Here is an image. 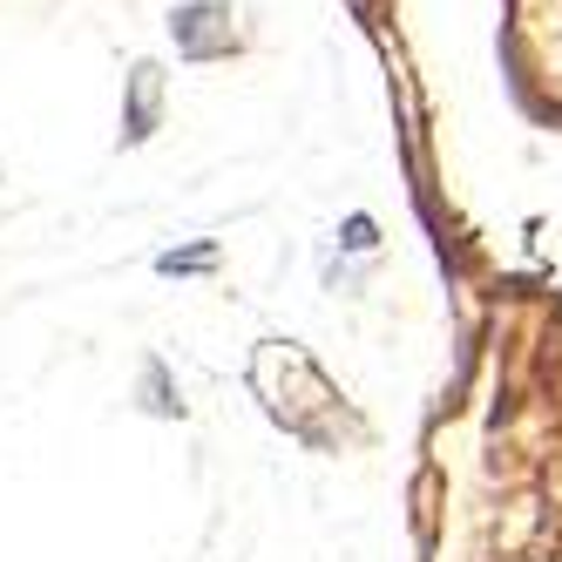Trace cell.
I'll return each instance as SVG.
<instances>
[{
  "instance_id": "cell-1",
  "label": "cell",
  "mask_w": 562,
  "mask_h": 562,
  "mask_svg": "<svg viewBox=\"0 0 562 562\" xmlns=\"http://www.w3.org/2000/svg\"><path fill=\"white\" fill-rule=\"evenodd\" d=\"M346 245H352V251H373V224L352 217V224H346Z\"/></svg>"
},
{
  "instance_id": "cell-2",
  "label": "cell",
  "mask_w": 562,
  "mask_h": 562,
  "mask_svg": "<svg viewBox=\"0 0 562 562\" xmlns=\"http://www.w3.org/2000/svg\"><path fill=\"white\" fill-rule=\"evenodd\" d=\"M196 265H211V245H204V251H183V258H177V251L164 258V271H196Z\"/></svg>"
}]
</instances>
